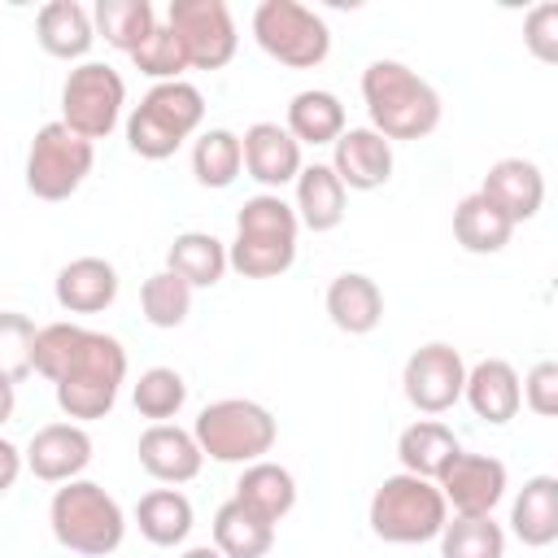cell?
<instances>
[{"mask_svg":"<svg viewBox=\"0 0 558 558\" xmlns=\"http://www.w3.org/2000/svg\"><path fill=\"white\" fill-rule=\"evenodd\" d=\"M362 100L371 113V131H379L388 144L392 140H423L440 126V92L418 78L405 61H371L362 70Z\"/></svg>","mask_w":558,"mask_h":558,"instance_id":"cell-1","label":"cell"},{"mask_svg":"<svg viewBox=\"0 0 558 558\" xmlns=\"http://www.w3.org/2000/svg\"><path fill=\"white\" fill-rule=\"evenodd\" d=\"M122 379H126V349H122V340L83 327L70 366L52 384L57 388V405H61V414H70L78 423L105 418L113 410V401H118Z\"/></svg>","mask_w":558,"mask_h":558,"instance_id":"cell-2","label":"cell"},{"mask_svg":"<svg viewBox=\"0 0 558 558\" xmlns=\"http://www.w3.org/2000/svg\"><path fill=\"white\" fill-rule=\"evenodd\" d=\"M48 523H52L57 545H65L70 554H83V558H105L126 536L122 506L96 480H65L52 493Z\"/></svg>","mask_w":558,"mask_h":558,"instance_id":"cell-3","label":"cell"},{"mask_svg":"<svg viewBox=\"0 0 558 558\" xmlns=\"http://www.w3.org/2000/svg\"><path fill=\"white\" fill-rule=\"evenodd\" d=\"M205 122V96L174 78V83H153L148 96L131 109L126 118V144L144 161H166L179 153L187 135H196Z\"/></svg>","mask_w":558,"mask_h":558,"instance_id":"cell-4","label":"cell"},{"mask_svg":"<svg viewBox=\"0 0 558 558\" xmlns=\"http://www.w3.org/2000/svg\"><path fill=\"white\" fill-rule=\"evenodd\" d=\"M449 519V506L436 480L418 475H388L371 497V532L388 545H423L436 541Z\"/></svg>","mask_w":558,"mask_h":558,"instance_id":"cell-5","label":"cell"},{"mask_svg":"<svg viewBox=\"0 0 558 558\" xmlns=\"http://www.w3.org/2000/svg\"><path fill=\"white\" fill-rule=\"evenodd\" d=\"M192 436L201 445V453H209L214 462H262L270 449H275V414L248 397H222V401H209L196 423H192Z\"/></svg>","mask_w":558,"mask_h":558,"instance_id":"cell-6","label":"cell"},{"mask_svg":"<svg viewBox=\"0 0 558 558\" xmlns=\"http://www.w3.org/2000/svg\"><path fill=\"white\" fill-rule=\"evenodd\" d=\"M253 39L288 70H314L331 52L327 22L301 0H262L253 9Z\"/></svg>","mask_w":558,"mask_h":558,"instance_id":"cell-7","label":"cell"},{"mask_svg":"<svg viewBox=\"0 0 558 558\" xmlns=\"http://www.w3.org/2000/svg\"><path fill=\"white\" fill-rule=\"evenodd\" d=\"M96 166V144L74 135L61 118L44 122L26 153V187L39 201H65L83 187V179Z\"/></svg>","mask_w":558,"mask_h":558,"instance_id":"cell-8","label":"cell"},{"mask_svg":"<svg viewBox=\"0 0 558 558\" xmlns=\"http://www.w3.org/2000/svg\"><path fill=\"white\" fill-rule=\"evenodd\" d=\"M122 105H126V83L113 65L105 61H78L70 74H65V87H61V122L83 135L87 144L105 140L118 118H122Z\"/></svg>","mask_w":558,"mask_h":558,"instance_id":"cell-9","label":"cell"},{"mask_svg":"<svg viewBox=\"0 0 558 558\" xmlns=\"http://www.w3.org/2000/svg\"><path fill=\"white\" fill-rule=\"evenodd\" d=\"M166 26L174 31L187 65H196V70H222L240 48L235 17H231L227 0H170Z\"/></svg>","mask_w":558,"mask_h":558,"instance_id":"cell-10","label":"cell"},{"mask_svg":"<svg viewBox=\"0 0 558 558\" xmlns=\"http://www.w3.org/2000/svg\"><path fill=\"white\" fill-rule=\"evenodd\" d=\"M462 384H466V362L453 344L445 340H432V344H418L410 357H405V371H401V388H405V401L423 414H445L462 401Z\"/></svg>","mask_w":558,"mask_h":558,"instance_id":"cell-11","label":"cell"},{"mask_svg":"<svg viewBox=\"0 0 558 558\" xmlns=\"http://www.w3.org/2000/svg\"><path fill=\"white\" fill-rule=\"evenodd\" d=\"M436 488L453 514H493V506L506 497V462L488 453H458L436 475Z\"/></svg>","mask_w":558,"mask_h":558,"instance_id":"cell-12","label":"cell"},{"mask_svg":"<svg viewBox=\"0 0 558 558\" xmlns=\"http://www.w3.org/2000/svg\"><path fill=\"white\" fill-rule=\"evenodd\" d=\"M331 170L344 192H375L392 179V144L371 126H344L331 144Z\"/></svg>","mask_w":558,"mask_h":558,"instance_id":"cell-13","label":"cell"},{"mask_svg":"<svg viewBox=\"0 0 558 558\" xmlns=\"http://www.w3.org/2000/svg\"><path fill=\"white\" fill-rule=\"evenodd\" d=\"M22 462L31 466L35 480L44 484H65V480H78L92 462V436L78 427V423H48L31 436Z\"/></svg>","mask_w":558,"mask_h":558,"instance_id":"cell-14","label":"cell"},{"mask_svg":"<svg viewBox=\"0 0 558 558\" xmlns=\"http://www.w3.org/2000/svg\"><path fill=\"white\" fill-rule=\"evenodd\" d=\"M480 196L488 205H497L519 227V222L541 214V205H545V174L527 157H501V161L488 166V174L480 183Z\"/></svg>","mask_w":558,"mask_h":558,"instance_id":"cell-15","label":"cell"},{"mask_svg":"<svg viewBox=\"0 0 558 558\" xmlns=\"http://www.w3.org/2000/svg\"><path fill=\"white\" fill-rule=\"evenodd\" d=\"M240 148H244L248 179H257L262 187L296 183V174H301V144L288 135V126H279V122H253L240 135Z\"/></svg>","mask_w":558,"mask_h":558,"instance_id":"cell-16","label":"cell"},{"mask_svg":"<svg viewBox=\"0 0 558 558\" xmlns=\"http://www.w3.org/2000/svg\"><path fill=\"white\" fill-rule=\"evenodd\" d=\"M466 405L475 410V418L484 423H510L523 405V388H519V371L506 357H484L475 366H466V384H462Z\"/></svg>","mask_w":558,"mask_h":558,"instance_id":"cell-17","label":"cell"},{"mask_svg":"<svg viewBox=\"0 0 558 558\" xmlns=\"http://www.w3.org/2000/svg\"><path fill=\"white\" fill-rule=\"evenodd\" d=\"M135 453H140V466L153 480H161V484H187V480L201 475V462H205L196 436L183 432V427H174V423H153L140 436V449Z\"/></svg>","mask_w":558,"mask_h":558,"instance_id":"cell-18","label":"cell"},{"mask_svg":"<svg viewBox=\"0 0 558 558\" xmlns=\"http://www.w3.org/2000/svg\"><path fill=\"white\" fill-rule=\"evenodd\" d=\"M57 305L70 314H100L118 301V270L105 257H74L57 270Z\"/></svg>","mask_w":558,"mask_h":558,"instance_id":"cell-19","label":"cell"},{"mask_svg":"<svg viewBox=\"0 0 558 558\" xmlns=\"http://www.w3.org/2000/svg\"><path fill=\"white\" fill-rule=\"evenodd\" d=\"M327 318L344 331V336H366L384 323V292L371 275L362 270H344L327 283Z\"/></svg>","mask_w":558,"mask_h":558,"instance_id":"cell-20","label":"cell"},{"mask_svg":"<svg viewBox=\"0 0 558 558\" xmlns=\"http://www.w3.org/2000/svg\"><path fill=\"white\" fill-rule=\"evenodd\" d=\"M35 35H39V48L57 61H83L96 44L92 13L78 0H48L35 17Z\"/></svg>","mask_w":558,"mask_h":558,"instance_id":"cell-21","label":"cell"},{"mask_svg":"<svg viewBox=\"0 0 558 558\" xmlns=\"http://www.w3.org/2000/svg\"><path fill=\"white\" fill-rule=\"evenodd\" d=\"M510 532L527 549H545L558 541V480L554 475H532L514 506H510Z\"/></svg>","mask_w":558,"mask_h":558,"instance_id":"cell-22","label":"cell"},{"mask_svg":"<svg viewBox=\"0 0 558 558\" xmlns=\"http://www.w3.org/2000/svg\"><path fill=\"white\" fill-rule=\"evenodd\" d=\"M344 183L336 179L331 166H301L296 174V222L310 231H336L344 222Z\"/></svg>","mask_w":558,"mask_h":558,"instance_id":"cell-23","label":"cell"},{"mask_svg":"<svg viewBox=\"0 0 558 558\" xmlns=\"http://www.w3.org/2000/svg\"><path fill=\"white\" fill-rule=\"evenodd\" d=\"M296 209L279 196V192H262V196H248L235 214V240H248V244H270V248H296Z\"/></svg>","mask_w":558,"mask_h":558,"instance_id":"cell-24","label":"cell"},{"mask_svg":"<svg viewBox=\"0 0 558 558\" xmlns=\"http://www.w3.org/2000/svg\"><path fill=\"white\" fill-rule=\"evenodd\" d=\"M458 453H462L458 436H453L445 423H436V418L410 423V427L401 432V440H397L401 471H405V475H418V480H436Z\"/></svg>","mask_w":558,"mask_h":558,"instance_id":"cell-25","label":"cell"},{"mask_svg":"<svg viewBox=\"0 0 558 558\" xmlns=\"http://www.w3.org/2000/svg\"><path fill=\"white\" fill-rule=\"evenodd\" d=\"M275 545V523L253 514L244 501H222L214 514V549L222 558H266Z\"/></svg>","mask_w":558,"mask_h":558,"instance_id":"cell-26","label":"cell"},{"mask_svg":"<svg viewBox=\"0 0 558 558\" xmlns=\"http://www.w3.org/2000/svg\"><path fill=\"white\" fill-rule=\"evenodd\" d=\"M235 501H244L253 514L279 523L296 506V480L279 462H266V458L262 462H248L244 475L235 480Z\"/></svg>","mask_w":558,"mask_h":558,"instance_id":"cell-27","label":"cell"},{"mask_svg":"<svg viewBox=\"0 0 558 558\" xmlns=\"http://www.w3.org/2000/svg\"><path fill=\"white\" fill-rule=\"evenodd\" d=\"M166 270L179 275L187 288H214L227 275V244L209 231H183L166 248Z\"/></svg>","mask_w":558,"mask_h":558,"instance_id":"cell-28","label":"cell"},{"mask_svg":"<svg viewBox=\"0 0 558 558\" xmlns=\"http://www.w3.org/2000/svg\"><path fill=\"white\" fill-rule=\"evenodd\" d=\"M344 131V105L336 92L305 87L288 105V135L296 144H336Z\"/></svg>","mask_w":558,"mask_h":558,"instance_id":"cell-29","label":"cell"},{"mask_svg":"<svg viewBox=\"0 0 558 558\" xmlns=\"http://www.w3.org/2000/svg\"><path fill=\"white\" fill-rule=\"evenodd\" d=\"M510 235H514V222L497 205H488L480 192L458 201V209H453V240L466 253H480V257L484 253H501L510 244Z\"/></svg>","mask_w":558,"mask_h":558,"instance_id":"cell-30","label":"cell"},{"mask_svg":"<svg viewBox=\"0 0 558 558\" xmlns=\"http://www.w3.org/2000/svg\"><path fill=\"white\" fill-rule=\"evenodd\" d=\"M92 26H96V35H105L109 48H118V52L131 57V52L153 35L157 9H153L148 0H96Z\"/></svg>","mask_w":558,"mask_h":558,"instance_id":"cell-31","label":"cell"},{"mask_svg":"<svg viewBox=\"0 0 558 558\" xmlns=\"http://www.w3.org/2000/svg\"><path fill=\"white\" fill-rule=\"evenodd\" d=\"M135 523H140V536L144 541H153L161 549L166 545H179L192 532V501L179 488H153V493L140 497Z\"/></svg>","mask_w":558,"mask_h":558,"instance_id":"cell-32","label":"cell"},{"mask_svg":"<svg viewBox=\"0 0 558 558\" xmlns=\"http://www.w3.org/2000/svg\"><path fill=\"white\" fill-rule=\"evenodd\" d=\"M240 170H244L240 135L227 131V126L201 131V140L192 144V174H196V183L201 187H231Z\"/></svg>","mask_w":558,"mask_h":558,"instance_id":"cell-33","label":"cell"},{"mask_svg":"<svg viewBox=\"0 0 558 558\" xmlns=\"http://www.w3.org/2000/svg\"><path fill=\"white\" fill-rule=\"evenodd\" d=\"M440 558H506V532L493 514H453L440 527Z\"/></svg>","mask_w":558,"mask_h":558,"instance_id":"cell-34","label":"cell"},{"mask_svg":"<svg viewBox=\"0 0 558 558\" xmlns=\"http://www.w3.org/2000/svg\"><path fill=\"white\" fill-rule=\"evenodd\" d=\"M140 310H144V318L153 323V327H179L187 314H192V288L179 279V275H170V270H157V275H148L144 279V288H140Z\"/></svg>","mask_w":558,"mask_h":558,"instance_id":"cell-35","label":"cell"},{"mask_svg":"<svg viewBox=\"0 0 558 558\" xmlns=\"http://www.w3.org/2000/svg\"><path fill=\"white\" fill-rule=\"evenodd\" d=\"M135 410L144 414V418H153V423H166V418H174L179 410H183V401H187V384H183V375L174 371V366H148L140 379H135Z\"/></svg>","mask_w":558,"mask_h":558,"instance_id":"cell-36","label":"cell"},{"mask_svg":"<svg viewBox=\"0 0 558 558\" xmlns=\"http://www.w3.org/2000/svg\"><path fill=\"white\" fill-rule=\"evenodd\" d=\"M35 336L39 327L17 314V310H0V375L4 379H26L35 371Z\"/></svg>","mask_w":558,"mask_h":558,"instance_id":"cell-37","label":"cell"},{"mask_svg":"<svg viewBox=\"0 0 558 558\" xmlns=\"http://www.w3.org/2000/svg\"><path fill=\"white\" fill-rule=\"evenodd\" d=\"M131 61H135V70H140V74H148V78H157V83H174V78L187 70L183 44L174 39V31H170L166 22H157V26H153V35L131 52Z\"/></svg>","mask_w":558,"mask_h":558,"instance_id":"cell-38","label":"cell"},{"mask_svg":"<svg viewBox=\"0 0 558 558\" xmlns=\"http://www.w3.org/2000/svg\"><path fill=\"white\" fill-rule=\"evenodd\" d=\"M292 262H296V248H270V244H248V240L227 244V266L240 270L244 279H275Z\"/></svg>","mask_w":558,"mask_h":558,"instance_id":"cell-39","label":"cell"},{"mask_svg":"<svg viewBox=\"0 0 558 558\" xmlns=\"http://www.w3.org/2000/svg\"><path fill=\"white\" fill-rule=\"evenodd\" d=\"M523 44L532 48V57L536 61H558V4L554 0H545V4H536L527 17H523Z\"/></svg>","mask_w":558,"mask_h":558,"instance_id":"cell-40","label":"cell"},{"mask_svg":"<svg viewBox=\"0 0 558 558\" xmlns=\"http://www.w3.org/2000/svg\"><path fill=\"white\" fill-rule=\"evenodd\" d=\"M519 388H523V405L532 414H541V418H554L558 414V362H549V357L536 362Z\"/></svg>","mask_w":558,"mask_h":558,"instance_id":"cell-41","label":"cell"},{"mask_svg":"<svg viewBox=\"0 0 558 558\" xmlns=\"http://www.w3.org/2000/svg\"><path fill=\"white\" fill-rule=\"evenodd\" d=\"M22 449L13 445V440H4L0 436V493H9L13 484H17V475H22Z\"/></svg>","mask_w":558,"mask_h":558,"instance_id":"cell-42","label":"cell"},{"mask_svg":"<svg viewBox=\"0 0 558 558\" xmlns=\"http://www.w3.org/2000/svg\"><path fill=\"white\" fill-rule=\"evenodd\" d=\"M13 405H17V392H13V379L0 375V427L13 418Z\"/></svg>","mask_w":558,"mask_h":558,"instance_id":"cell-43","label":"cell"},{"mask_svg":"<svg viewBox=\"0 0 558 558\" xmlns=\"http://www.w3.org/2000/svg\"><path fill=\"white\" fill-rule=\"evenodd\" d=\"M183 558H222L214 545H192V549H183Z\"/></svg>","mask_w":558,"mask_h":558,"instance_id":"cell-44","label":"cell"}]
</instances>
